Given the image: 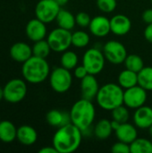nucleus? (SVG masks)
Returning <instances> with one entry per match:
<instances>
[{"label": "nucleus", "mask_w": 152, "mask_h": 153, "mask_svg": "<svg viewBox=\"0 0 152 153\" xmlns=\"http://www.w3.org/2000/svg\"><path fill=\"white\" fill-rule=\"evenodd\" d=\"M82 132L73 123L58 127L53 137V146L58 153H72L81 145Z\"/></svg>", "instance_id": "f257e3e1"}, {"label": "nucleus", "mask_w": 152, "mask_h": 153, "mask_svg": "<svg viewBox=\"0 0 152 153\" xmlns=\"http://www.w3.org/2000/svg\"><path fill=\"white\" fill-rule=\"evenodd\" d=\"M70 116L72 123L84 133L91 126L95 119L96 109L91 100L82 98L73 105Z\"/></svg>", "instance_id": "f03ea898"}, {"label": "nucleus", "mask_w": 152, "mask_h": 153, "mask_svg": "<svg viewBox=\"0 0 152 153\" xmlns=\"http://www.w3.org/2000/svg\"><path fill=\"white\" fill-rule=\"evenodd\" d=\"M22 74L26 82L33 84L41 83L50 74L49 65L46 58L32 56L23 63Z\"/></svg>", "instance_id": "7ed1b4c3"}, {"label": "nucleus", "mask_w": 152, "mask_h": 153, "mask_svg": "<svg viewBox=\"0 0 152 153\" xmlns=\"http://www.w3.org/2000/svg\"><path fill=\"white\" fill-rule=\"evenodd\" d=\"M124 91L119 84L109 82L99 87L95 100L101 108L112 111L124 104Z\"/></svg>", "instance_id": "20e7f679"}, {"label": "nucleus", "mask_w": 152, "mask_h": 153, "mask_svg": "<svg viewBox=\"0 0 152 153\" xmlns=\"http://www.w3.org/2000/svg\"><path fill=\"white\" fill-rule=\"evenodd\" d=\"M50 86L57 93H65L68 91L73 83V77L70 70L63 66L56 67L49 74Z\"/></svg>", "instance_id": "39448f33"}, {"label": "nucleus", "mask_w": 152, "mask_h": 153, "mask_svg": "<svg viewBox=\"0 0 152 153\" xmlns=\"http://www.w3.org/2000/svg\"><path fill=\"white\" fill-rule=\"evenodd\" d=\"M106 57L104 53L96 48H89L82 56V65L90 74H99L105 66Z\"/></svg>", "instance_id": "423d86ee"}, {"label": "nucleus", "mask_w": 152, "mask_h": 153, "mask_svg": "<svg viewBox=\"0 0 152 153\" xmlns=\"http://www.w3.org/2000/svg\"><path fill=\"white\" fill-rule=\"evenodd\" d=\"M47 40L51 50L55 52H65L72 45V32L71 30L58 27L48 34Z\"/></svg>", "instance_id": "0eeeda50"}, {"label": "nucleus", "mask_w": 152, "mask_h": 153, "mask_svg": "<svg viewBox=\"0 0 152 153\" xmlns=\"http://www.w3.org/2000/svg\"><path fill=\"white\" fill-rule=\"evenodd\" d=\"M3 89L4 99L9 103H18L22 101L27 94L26 82L22 79L10 80Z\"/></svg>", "instance_id": "6e6552de"}, {"label": "nucleus", "mask_w": 152, "mask_h": 153, "mask_svg": "<svg viewBox=\"0 0 152 153\" xmlns=\"http://www.w3.org/2000/svg\"><path fill=\"white\" fill-rule=\"evenodd\" d=\"M61 6L55 0H39L35 7L36 18L45 23H49L56 19Z\"/></svg>", "instance_id": "1a4fd4ad"}, {"label": "nucleus", "mask_w": 152, "mask_h": 153, "mask_svg": "<svg viewBox=\"0 0 152 153\" xmlns=\"http://www.w3.org/2000/svg\"><path fill=\"white\" fill-rule=\"evenodd\" d=\"M103 53L106 59L114 65L125 63L127 56V50L124 44L116 40H109L103 47Z\"/></svg>", "instance_id": "9d476101"}, {"label": "nucleus", "mask_w": 152, "mask_h": 153, "mask_svg": "<svg viewBox=\"0 0 152 153\" xmlns=\"http://www.w3.org/2000/svg\"><path fill=\"white\" fill-rule=\"evenodd\" d=\"M147 91L140 85H135L124 91V104L132 109L143 106L147 100Z\"/></svg>", "instance_id": "9b49d317"}, {"label": "nucleus", "mask_w": 152, "mask_h": 153, "mask_svg": "<svg viewBox=\"0 0 152 153\" xmlns=\"http://www.w3.org/2000/svg\"><path fill=\"white\" fill-rule=\"evenodd\" d=\"M25 31L27 37L34 42L44 39L47 35L46 23L38 18L31 19L28 22Z\"/></svg>", "instance_id": "f8f14e48"}, {"label": "nucleus", "mask_w": 152, "mask_h": 153, "mask_svg": "<svg viewBox=\"0 0 152 153\" xmlns=\"http://www.w3.org/2000/svg\"><path fill=\"white\" fill-rule=\"evenodd\" d=\"M99 90L98 80L93 74H87L81 82V92L83 99L93 100L96 99Z\"/></svg>", "instance_id": "ddd939ff"}, {"label": "nucleus", "mask_w": 152, "mask_h": 153, "mask_svg": "<svg viewBox=\"0 0 152 153\" xmlns=\"http://www.w3.org/2000/svg\"><path fill=\"white\" fill-rule=\"evenodd\" d=\"M90 31L96 37L102 38L111 32L110 28V20L103 15H98L91 19L89 25Z\"/></svg>", "instance_id": "4468645a"}, {"label": "nucleus", "mask_w": 152, "mask_h": 153, "mask_svg": "<svg viewBox=\"0 0 152 153\" xmlns=\"http://www.w3.org/2000/svg\"><path fill=\"white\" fill-rule=\"evenodd\" d=\"M111 32L116 36L126 35L132 28V22L125 14H116L110 19Z\"/></svg>", "instance_id": "2eb2a0df"}, {"label": "nucleus", "mask_w": 152, "mask_h": 153, "mask_svg": "<svg viewBox=\"0 0 152 153\" xmlns=\"http://www.w3.org/2000/svg\"><path fill=\"white\" fill-rule=\"evenodd\" d=\"M133 123L140 129H149L152 126V108L143 105L136 108L133 114Z\"/></svg>", "instance_id": "dca6fc26"}, {"label": "nucleus", "mask_w": 152, "mask_h": 153, "mask_svg": "<svg viewBox=\"0 0 152 153\" xmlns=\"http://www.w3.org/2000/svg\"><path fill=\"white\" fill-rule=\"evenodd\" d=\"M10 56L15 62L23 64L33 56L32 48L24 42L14 43L10 48Z\"/></svg>", "instance_id": "f3484780"}, {"label": "nucleus", "mask_w": 152, "mask_h": 153, "mask_svg": "<svg viewBox=\"0 0 152 153\" xmlns=\"http://www.w3.org/2000/svg\"><path fill=\"white\" fill-rule=\"evenodd\" d=\"M115 132L118 141L126 143L128 144H131L136 138H138L136 126L127 122L121 124Z\"/></svg>", "instance_id": "a211bd4d"}, {"label": "nucleus", "mask_w": 152, "mask_h": 153, "mask_svg": "<svg viewBox=\"0 0 152 153\" xmlns=\"http://www.w3.org/2000/svg\"><path fill=\"white\" fill-rule=\"evenodd\" d=\"M46 120L49 126L54 127H61L72 123L70 113L63 112L58 109H52L48 111L46 116Z\"/></svg>", "instance_id": "6ab92c4d"}, {"label": "nucleus", "mask_w": 152, "mask_h": 153, "mask_svg": "<svg viewBox=\"0 0 152 153\" xmlns=\"http://www.w3.org/2000/svg\"><path fill=\"white\" fill-rule=\"evenodd\" d=\"M16 139L23 145L30 146L34 144L38 139L37 131L30 126H22L17 129Z\"/></svg>", "instance_id": "aec40b11"}, {"label": "nucleus", "mask_w": 152, "mask_h": 153, "mask_svg": "<svg viewBox=\"0 0 152 153\" xmlns=\"http://www.w3.org/2000/svg\"><path fill=\"white\" fill-rule=\"evenodd\" d=\"M17 129L14 125L8 121H0V141L5 143L13 142L16 139Z\"/></svg>", "instance_id": "412c9836"}, {"label": "nucleus", "mask_w": 152, "mask_h": 153, "mask_svg": "<svg viewBox=\"0 0 152 153\" xmlns=\"http://www.w3.org/2000/svg\"><path fill=\"white\" fill-rule=\"evenodd\" d=\"M56 21L58 24V27L68 30H72L76 24L75 16L71 12L62 8L60 9Z\"/></svg>", "instance_id": "4be33fe9"}, {"label": "nucleus", "mask_w": 152, "mask_h": 153, "mask_svg": "<svg viewBox=\"0 0 152 153\" xmlns=\"http://www.w3.org/2000/svg\"><path fill=\"white\" fill-rule=\"evenodd\" d=\"M118 84L123 89H129L138 84V74L129 69L123 70L118 75Z\"/></svg>", "instance_id": "5701e85b"}, {"label": "nucleus", "mask_w": 152, "mask_h": 153, "mask_svg": "<svg viewBox=\"0 0 152 153\" xmlns=\"http://www.w3.org/2000/svg\"><path fill=\"white\" fill-rule=\"evenodd\" d=\"M111 121L108 119L99 120L94 127V134L99 140H106L112 134L113 132Z\"/></svg>", "instance_id": "b1692460"}, {"label": "nucleus", "mask_w": 152, "mask_h": 153, "mask_svg": "<svg viewBox=\"0 0 152 153\" xmlns=\"http://www.w3.org/2000/svg\"><path fill=\"white\" fill-rule=\"evenodd\" d=\"M138 85L144 90L152 91V67L144 66L138 73Z\"/></svg>", "instance_id": "393cba45"}, {"label": "nucleus", "mask_w": 152, "mask_h": 153, "mask_svg": "<svg viewBox=\"0 0 152 153\" xmlns=\"http://www.w3.org/2000/svg\"><path fill=\"white\" fill-rule=\"evenodd\" d=\"M131 153H152V142L145 138H136L130 144Z\"/></svg>", "instance_id": "a878e982"}, {"label": "nucleus", "mask_w": 152, "mask_h": 153, "mask_svg": "<svg viewBox=\"0 0 152 153\" xmlns=\"http://www.w3.org/2000/svg\"><path fill=\"white\" fill-rule=\"evenodd\" d=\"M125 65L126 69H129L137 74L144 67V62L142 58L140 56L135 55V54L127 55L125 60Z\"/></svg>", "instance_id": "bb28decb"}, {"label": "nucleus", "mask_w": 152, "mask_h": 153, "mask_svg": "<svg viewBox=\"0 0 152 153\" xmlns=\"http://www.w3.org/2000/svg\"><path fill=\"white\" fill-rule=\"evenodd\" d=\"M78 56L73 51L65 50L61 56V66L68 70L74 69L78 65Z\"/></svg>", "instance_id": "cd10ccee"}, {"label": "nucleus", "mask_w": 152, "mask_h": 153, "mask_svg": "<svg viewBox=\"0 0 152 153\" xmlns=\"http://www.w3.org/2000/svg\"><path fill=\"white\" fill-rule=\"evenodd\" d=\"M50 51H51V48L47 40H45V39L36 41L32 47L33 56H36L39 57H42V58L47 57L48 55L50 54Z\"/></svg>", "instance_id": "c85d7f7f"}, {"label": "nucleus", "mask_w": 152, "mask_h": 153, "mask_svg": "<svg viewBox=\"0 0 152 153\" xmlns=\"http://www.w3.org/2000/svg\"><path fill=\"white\" fill-rule=\"evenodd\" d=\"M90 35L82 30H77L72 33V45L75 48H82L89 45Z\"/></svg>", "instance_id": "c756f323"}, {"label": "nucleus", "mask_w": 152, "mask_h": 153, "mask_svg": "<svg viewBox=\"0 0 152 153\" xmlns=\"http://www.w3.org/2000/svg\"><path fill=\"white\" fill-rule=\"evenodd\" d=\"M129 117H130V113H129L128 108L126 106L121 105L112 110L113 120H115L120 124L126 123L129 119Z\"/></svg>", "instance_id": "7c9ffc66"}, {"label": "nucleus", "mask_w": 152, "mask_h": 153, "mask_svg": "<svg viewBox=\"0 0 152 153\" xmlns=\"http://www.w3.org/2000/svg\"><path fill=\"white\" fill-rule=\"evenodd\" d=\"M117 5L116 0H97L98 8L103 13H112L116 10Z\"/></svg>", "instance_id": "2f4dec72"}, {"label": "nucleus", "mask_w": 152, "mask_h": 153, "mask_svg": "<svg viewBox=\"0 0 152 153\" xmlns=\"http://www.w3.org/2000/svg\"><path fill=\"white\" fill-rule=\"evenodd\" d=\"M75 21H76V24L79 25L80 27L85 28V27H89L90 23V16L84 12H80L75 15Z\"/></svg>", "instance_id": "473e14b6"}, {"label": "nucleus", "mask_w": 152, "mask_h": 153, "mask_svg": "<svg viewBox=\"0 0 152 153\" xmlns=\"http://www.w3.org/2000/svg\"><path fill=\"white\" fill-rule=\"evenodd\" d=\"M111 152L113 153H130L131 152L130 144L118 141L117 143L113 144L111 148Z\"/></svg>", "instance_id": "72a5a7b5"}, {"label": "nucleus", "mask_w": 152, "mask_h": 153, "mask_svg": "<svg viewBox=\"0 0 152 153\" xmlns=\"http://www.w3.org/2000/svg\"><path fill=\"white\" fill-rule=\"evenodd\" d=\"M88 74L86 68L82 65H77L75 68H74V76L78 79H83Z\"/></svg>", "instance_id": "f704fd0d"}, {"label": "nucleus", "mask_w": 152, "mask_h": 153, "mask_svg": "<svg viewBox=\"0 0 152 153\" xmlns=\"http://www.w3.org/2000/svg\"><path fill=\"white\" fill-rule=\"evenodd\" d=\"M142 20L145 23L147 24H151L152 23V8L146 9L143 13H142Z\"/></svg>", "instance_id": "c9c22d12"}, {"label": "nucleus", "mask_w": 152, "mask_h": 153, "mask_svg": "<svg viewBox=\"0 0 152 153\" xmlns=\"http://www.w3.org/2000/svg\"><path fill=\"white\" fill-rule=\"evenodd\" d=\"M144 37H145V39H146L149 42L152 43V23L148 24L147 27L145 28V30H144Z\"/></svg>", "instance_id": "e433bc0d"}, {"label": "nucleus", "mask_w": 152, "mask_h": 153, "mask_svg": "<svg viewBox=\"0 0 152 153\" xmlns=\"http://www.w3.org/2000/svg\"><path fill=\"white\" fill-rule=\"evenodd\" d=\"M39 153H58V152L56 151V149L54 146H46L43 147L42 149H40L39 151Z\"/></svg>", "instance_id": "4c0bfd02"}, {"label": "nucleus", "mask_w": 152, "mask_h": 153, "mask_svg": "<svg viewBox=\"0 0 152 153\" xmlns=\"http://www.w3.org/2000/svg\"><path fill=\"white\" fill-rule=\"evenodd\" d=\"M111 125H112V128H113V130L114 131H116L119 126H120V123H118V122H116V121H115V120H113V121H111Z\"/></svg>", "instance_id": "58836bf2"}, {"label": "nucleus", "mask_w": 152, "mask_h": 153, "mask_svg": "<svg viewBox=\"0 0 152 153\" xmlns=\"http://www.w3.org/2000/svg\"><path fill=\"white\" fill-rule=\"evenodd\" d=\"M55 1H56V3L61 6V7H62V6L65 5V4L68 3V1H69V0H55Z\"/></svg>", "instance_id": "ea45409f"}, {"label": "nucleus", "mask_w": 152, "mask_h": 153, "mask_svg": "<svg viewBox=\"0 0 152 153\" xmlns=\"http://www.w3.org/2000/svg\"><path fill=\"white\" fill-rule=\"evenodd\" d=\"M4 99V89L0 87V100Z\"/></svg>", "instance_id": "a19ab883"}, {"label": "nucleus", "mask_w": 152, "mask_h": 153, "mask_svg": "<svg viewBox=\"0 0 152 153\" xmlns=\"http://www.w3.org/2000/svg\"><path fill=\"white\" fill-rule=\"evenodd\" d=\"M149 133H150V134L152 136V126L149 128Z\"/></svg>", "instance_id": "79ce46f5"}, {"label": "nucleus", "mask_w": 152, "mask_h": 153, "mask_svg": "<svg viewBox=\"0 0 152 153\" xmlns=\"http://www.w3.org/2000/svg\"><path fill=\"white\" fill-rule=\"evenodd\" d=\"M151 4H152V0H151Z\"/></svg>", "instance_id": "37998d69"}, {"label": "nucleus", "mask_w": 152, "mask_h": 153, "mask_svg": "<svg viewBox=\"0 0 152 153\" xmlns=\"http://www.w3.org/2000/svg\"><path fill=\"white\" fill-rule=\"evenodd\" d=\"M151 108H152V107H151Z\"/></svg>", "instance_id": "c03bdc74"}]
</instances>
